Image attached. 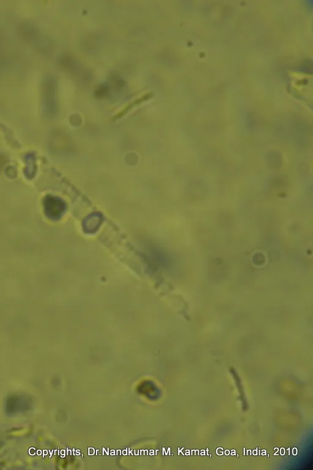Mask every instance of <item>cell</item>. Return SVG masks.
<instances>
[{
	"label": "cell",
	"mask_w": 313,
	"mask_h": 470,
	"mask_svg": "<svg viewBox=\"0 0 313 470\" xmlns=\"http://www.w3.org/2000/svg\"><path fill=\"white\" fill-rule=\"evenodd\" d=\"M44 209L46 216L53 220H58L66 210V205L61 198L48 195L44 200Z\"/></svg>",
	"instance_id": "1"
},
{
	"label": "cell",
	"mask_w": 313,
	"mask_h": 470,
	"mask_svg": "<svg viewBox=\"0 0 313 470\" xmlns=\"http://www.w3.org/2000/svg\"><path fill=\"white\" fill-rule=\"evenodd\" d=\"M152 96H153V94L150 92L145 93L143 94L136 96V98L132 99L131 101L129 102L128 104L125 105V106L121 109V110L117 114V117L122 116V115L126 114V112L131 110L134 107L137 106V105L149 100L151 98Z\"/></svg>",
	"instance_id": "2"
},
{
	"label": "cell",
	"mask_w": 313,
	"mask_h": 470,
	"mask_svg": "<svg viewBox=\"0 0 313 470\" xmlns=\"http://www.w3.org/2000/svg\"><path fill=\"white\" fill-rule=\"evenodd\" d=\"M101 216L100 214H92L85 220L84 227L86 232L91 233L97 230L101 224Z\"/></svg>",
	"instance_id": "3"
}]
</instances>
